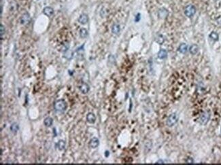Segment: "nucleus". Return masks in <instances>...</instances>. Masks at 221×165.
I'll use <instances>...</instances> for the list:
<instances>
[{"label":"nucleus","mask_w":221,"mask_h":165,"mask_svg":"<svg viewBox=\"0 0 221 165\" xmlns=\"http://www.w3.org/2000/svg\"><path fill=\"white\" fill-rule=\"evenodd\" d=\"M0 32H1V37H2L3 35L5 34V27H4V26L3 25H0Z\"/></svg>","instance_id":"obj_22"},{"label":"nucleus","mask_w":221,"mask_h":165,"mask_svg":"<svg viewBox=\"0 0 221 165\" xmlns=\"http://www.w3.org/2000/svg\"><path fill=\"white\" fill-rule=\"evenodd\" d=\"M195 12L196 8L193 5H188L184 8V14L188 18L193 16L195 15Z\"/></svg>","instance_id":"obj_3"},{"label":"nucleus","mask_w":221,"mask_h":165,"mask_svg":"<svg viewBox=\"0 0 221 165\" xmlns=\"http://www.w3.org/2000/svg\"><path fill=\"white\" fill-rule=\"evenodd\" d=\"M210 118V114L209 111H204L201 114L199 117V122L200 124L205 125L208 122Z\"/></svg>","instance_id":"obj_4"},{"label":"nucleus","mask_w":221,"mask_h":165,"mask_svg":"<svg viewBox=\"0 0 221 165\" xmlns=\"http://www.w3.org/2000/svg\"><path fill=\"white\" fill-rule=\"evenodd\" d=\"M105 156H106V157H108V156H109V152H108V151H105Z\"/></svg>","instance_id":"obj_24"},{"label":"nucleus","mask_w":221,"mask_h":165,"mask_svg":"<svg viewBox=\"0 0 221 165\" xmlns=\"http://www.w3.org/2000/svg\"><path fill=\"white\" fill-rule=\"evenodd\" d=\"M67 103L63 99H59L55 101L54 104V108L57 112H64L67 109Z\"/></svg>","instance_id":"obj_1"},{"label":"nucleus","mask_w":221,"mask_h":165,"mask_svg":"<svg viewBox=\"0 0 221 165\" xmlns=\"http://www.w3.org/2000/svg\"><path fill=\"white\" fill-rule=\"evenodd\" d=\"M99 141L96 137L92 138L89 142V146L91 148H96L99 146Z\"/></svg>","instance_id":"obj_7"},{"label":"nucleus","mask_w":221,"mask_h":165,"mask_svg":"<svg viewBox=\"0 0 221 165\" xmlns=\"http://www.w3.org/2000/svg\"><path fill=\"white\" fill-rule=\"evenodd\" d=\"M189 51L192 54H196L199 51V47H198L197 45L196 44H193L190 47V49H189Z\"/></svg>","instance_id":"obj_16"},{"label":"nucleus","mask_w":221,"mask_h":165,"mask_svg":"<svg viewBox=\"0 0 221 165\" xmlns=\"http://www.w3.org/2000/svg\"><path fill=\"white\" fill-rule=\"evenodd\" d=\"M30 21H31V17L28 12L24 13L20 18V22L22 25H27L29 23Z\"/></svg>","instance_id":"obj_5"},{"label":"nucleus","mask_w":221,"mask_h":165,"mask_svg":"<svg viewBox=\"0 0 221 165\" xmlns=\"http://www.w3.org/2000/svg\"><path fill=\"white\" fill-rule=\"evenodd\" d=\"M87 120L90 124H94L96 121V116L93 113H88L87 116Z\"/></svg>","instance_id":"obj_10"},{"label":"nucleus","mask_w":221,"mask_h":165,"mask_svg":"<svg viewBox=\"0 0 221 165\" xmlns=\"http://www.w3.org/2000/svg\"><path fill=\"white\" fill-rule=\"evenodd\" d=\"M165 41V38H164V36L163 35H158L157 37H156V41H157V43H159V44H162Z\"/></svg>","instance_id":"obj_21"},{"label":"nucleus","mask_w":221,"mask_h":165,"mask_svg":"<svg viewBox=\"0 0 221 165\" xmlns=\"http://www.w3.org/2000/svg\"><path fill=\"white\" fill-rule=\"evenodd\" d=\"M79 89H80V90L81 91L82 93H83V94H87L89 91V90H90V87H89V86L88 85L87 83H82V84L80 86Z\"/></svg>","instance_id":"obj_9"},{"label":"nucleus","mask_w":221,"mask_h":165,"mask_svg":"<svg viewBox=\"0 0 221 165\" xmlns=\"http://www.w3.org/2000/svg\"><path fill=\"white\" fill-rule=\"evenodd\" d=\"M88 21V17L87 14H82L78 18V22L82 25H85L87 24Z\"/></svg>","instance_id":"obj_6"},{"label":"nucleus","mask_w":221,"mask_h":165,"mask_svg":"<svg viewBox=\"0 0 221 165\" xmlns=\"http://www.w3.org/2000/svg\"><path fill=\"white\" fill-rule=\"evenodd\" d=\"M178 120V116L176 113H173L170 115L167 119V125L168 127H172L177 123Z\"/></svg>","instance_id":"obj_2"},{"label":"nucleus","mask_w":221,"mask_h":165,"mask_svg":"<svg viewBox=\"0 0 221 165\" xmlns=\"http://www.w3.org/2000/svg\"><path fill=\"white\" fill-rule=\"evenodd\" d=\"M63 57L65 58V59H72V57H73V52L72 50H70L69 48L67 50H65L64 51V55H63Z\"/></svg>","instance_id":"obj_13"},{"label":"nucleus","mask_w":221,"mask_h":165,"mask_svg":"<svg viewBox=\"0 0 221 165\" xmlns=\"http://www.w3.org/2000/svg\"><path fill=\"white\" fill-rule=\"evenodd\" d=\"M139 20H140V14H137L135 16V22H139Z\"/></svg>","instance_id":"obj_23"},{"label":"nucleus","mask_w":221,"mask_h":165,"mask_svg":"<svg viewBox=\"0 0 221 165\" xmlns=\"http://www.w3.org/2000/svg\"><path fill=\"white\" fill-rule=\"evenodd\" d=\"M88 31L85 28L81 29L80 30V36L81 38H86L88 36Z\"/></svg>","instance_id":"obj_19"},{"label":"nucleus","mask_w":221,"mask_h":165,"mask_svg":"<svg viewBox=\"0 0 221 165\" xmlns=\"http://www.w3.org/2000/svg\"><path fill=\"white\" fill-rule=\"evenodd\" d=\"M187 50H188V46L186 44H184V43L180 44V46H179V51H180L181 53L184 54V53H186V52H187Z\"/></svg>","instance_id":"obj_17"},{"label":"nucleus","mask_w":221,"mask_h":165,"mask_svg":"<svg viewBox=\"0 0 221 165\" xmlns=\"http://www.w3.org/2000/svg\"><path fill=\"white\" fill-rule=\"evenodd\" d=\"M43 13H44V14L47 16L48 17H51L53 15V14H54V10L51 7L48 6V7H46V8H44Z\"/></svg>","instance_id":"obj_8"},{"label":"nucleus","mask_w":221,"mask_h":165,"mask_svg":"<svg viewBox=\"0 0 221 165\" xmlns=\"http://www.w3.org/2000/svg\"><path fill=\"white\" fill-rule=\"evenodd\" d=\"M210 37L212 40H214V41H218L219 38V34L217 33H216V32L213 31V32H212V33L210 34Z\"/></svg>","instance_id":"obj_20"},{"label":"nucleus","mask_w":221,"mask_h":165,"mask_svg":"<svg viewBox=\"0 0 221 165\" xmlns=\"http://www.w3.org/2000/svg\"><path fill=\"white\" fill-rule=\"evenodd\" d=\"M121 31V27L118 23H114L112 27V32L115 35H118Z\"/></svg>","instance_id":"obj_11"},{"label":"nucleus","mask_w":221,"mask_h":165,"mask_svg":"<svg viewBox=\"0 0 221 165\" xmlns=\"http://www.w3.org/2000/svg\"><path fill=\"white\" fill-rule=\"evenodd\" d=\"M167 56V51L164 49H161L158 53V57L160 59H164Z\"/></svg>","instance_id":"obj_14"},{"label":"nucleus","mask_w":221,"mask_h":165,"mask_svg":"<svg viewBox=\"0 0 221 165\" xmlns=\"http://www.w3.org/2000/svg\"><path fill=\"white\" fill-rule=\"evenodd\" d=\"M65 145H66V143L65 141L64 140H59L58 143L56 145L57 149L60 151H62L65 148Z\"/></svg>","instance_id":"obj_12"},{"label":"nucleus","mask_w":221,"mask_h":165,"mask_svg":"<svg viewBox=\"0 0 221 165\" xmlns=\"http://www.w3.org/2000/svg\"><path fill=\"white\" fill-rule=\"evenodd\" d=\"M18 129H19V126L17 123H12V125L10 126V131L14 133H16L18 132Z\"/></svg>","instance_id":"obj_18"},{"label":"nucleus","mask_w":221,"mask_h":165,"mask_svg":"<svg viewBox=\"0 0 221 165\" xmlns=\"http://www.w3.org/2000/svg\"><path fill=\"white\" fill-rule=\"evenodd\" d=\"M52 123H53V120L50 117H47L46 118L44 119V125L47 127H51L52 125Z\"/></svg>","instance_id":"obj_15"}]
</instances>
